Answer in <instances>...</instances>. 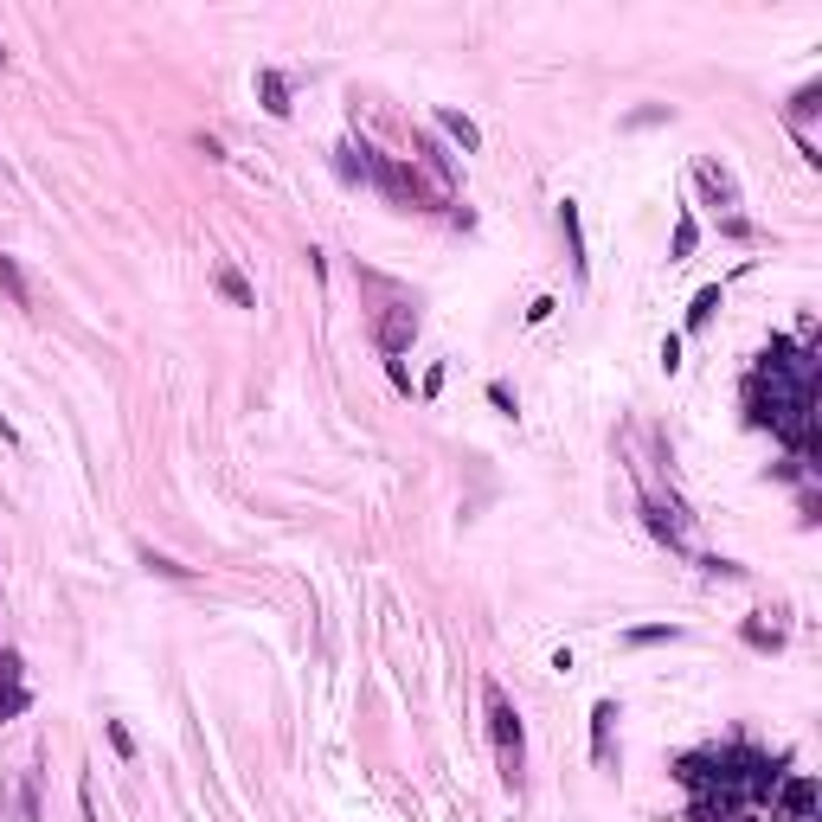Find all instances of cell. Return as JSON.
Wrapping results in <instances>:
<instances>
[{
    "label": "cell",
    "mask_w": 822,
    "mask_h": 822,
    "mask_svg": "<svg viewBox=\"0 0 822 822\" xmlns=\"http://www.w3.org/2000/svg\"><path fill=\"white\" fill-rule=\"evenodd\" d=\"M816 110H822V84H803L797 97H790V129H803Z\"/></svg>",
    "instance_id": "d6986e66"
},
{
    "label": "cell",
    "mask_w": 822,
    "mask_h": 822,
    "mask_svg": "<svg viewBox=\"0 0 822 822\" xmlns=\"http://www.w3.org/2000/svg\"><path fill=\"white\" fill-rule=\"evenodd\" d=\"M681 623H636V630H623V643L630 649H656V643H675Z\"/></svg>",
    "instance_id": "9a60e30c"
},
{
    "label": "cell",
    "mask_w": 822,
    "mask_h": 822,
    "mask_svg": "<svg viewBox=\"0 0 822 822\" xmlns=\"http://www.w3.org/2000/svg\"><path fill=\"white\" fill-rule=\"evenodd\" d=\"M739 636H745V649H758V656H778L784 649V630H765V623H752V617L739 623Z\"/></svg>",
    "instance_id": "2e32d148"
},
{
    "label": "cell",
    "mask_w": 822,
    "mask_h": 822,
    "mask_svg": "<svg viewBox=\"0 0 822 822\" xmlns=\"http://www.w3.org/2000/svg\"><path fill=\"white\" fill-rule=\"evenodd\" d=\"M643 521H649V534H656L668 553H688V540H681V521L662 508V501H643Z\"/></svg>",
    "instance_id": "30bf717a"
},
{
    "label": "cell",
    "mask_w": 822,
    "mask_h": 822,
    "mask_svg": "<svg viewBox=\"0 0 822 822\" xmlns=\"http://www.w3.org/2000/svg\"><path fill=\"white\" fill-rule=\"evenodd\" d=\"M611 720H617V700H598L591 707V758L611 765Z\"/></svg>",
    "instance_id": "8fae6325"
},
{
    "label": "cell",
    "mask_w": 822,
    "mask_h": 822,
    "mask_svg": "<svg viewBox=\"0 0 822 822\" xmlns=\"http://www.w3.org/2000/svg\"><path fill=\"white\" fill-rule=\"evenodd\" d=\"M257 103H264V110L277 116V123H283L289 110H296V103H289V78H283V71H270V65L257 71Z\"/></svg>",
    "instance_id": "9c48e42d"
},
{
    "label": "cell",
    "mask_w": 822,
    "mask_h": 822,
    "mask_svg": "<svg viewBox=\"0 0 822 822\" xmlns=\"http://www.w3.org/2000/svg\"><path fill=\"white\" fill-rule=\"evenodd\" d=\"M675 367H681V341L668 334V341H662V373H675Z\"/></svg>",
    "instance_id": "83f0119b"
},
{
    "label": "cell",
    "mask_w": 822,
    "mask_h": 822,
    "mask_svg": "<svg viewBox=\"0 0 822 822\" xmlns=\"http://www.w3.org/2000/svg\"><path fill=\"white\" fill-rule=\"evenodd\" d=\"M212 283H219V296L232 302V309H257V289H251L245 277H238L232 264H219V277H212Z\"/></svg>",
    "instance_id": "5bb4252c"
},
{
    "label": "cell",
    "mask_w": 822,
    "mask_h": 822,
    "mask_svg": "<svg viewBox=\"0 0 822 822\" xmlns=\"http://www.w3.org/2000/svg\"><path fill=\"white\" fill-rule=\"evenodd\" d=\"M103 739H110V752L123 758V765H129V758H135V733H129L123 720H103Z\"/></svg>",
    "instance_id": "44dd1931"
},
{
    "label": "cell",
    "mask_w": 822,
    "mask_h": 822,
    "mask_svg": "<svg viewBox=\"0 0 822 822\" xmlns=\"http://www.w3.org/2000/svg\"><path fill=\"white\" fill-rule=\"evenodd\" d=\"M489 405L501 411V418H514V411H521V399H514V386H508V379H489Z\"/></svg>",
    "instance_id": "603a6c76"
},
{
    "label": "cell",
    "mask_w": 822,
    "mask_h": 822,
    "mask_svg": "<svg viewBox=\"0 0 822 822\" xmlns=\"http://www.w3.org/2000/svg\"><path fill=\"white\" fill-rule=\"evenodd\" d=\"M0 289H7V302H13V309H33V283H26V270L13 264L7 251H0Z\"/></svg>",
    "instance_id": "4fadbf2b"
},
{
    "label": "cell",
    "mask_w": 822,
    "mask_h": 822,
    "mask_svg": "<svg viewBox=\"0 0 822 822\" xmlns=\"http://www.w3.org/2000/svg\"><path fill=\"white\" fill-rule=\"evenodd\" d=\"M33 707V688L20 681V649H0V720H20Z\"/></svg>",
    "instance_id": "5b68a950"
},
{
    "label": "cell",
    "mask_w": 822,
    "mask_h": 822,
    "mask_svg": "<svg viewBox=\"0 0 822 822\" xmlns=\"http://www.w3.org/2000/svg\"><path fill=\"white\" fill-rule=\"evenodd\" d=\"M713 309H720V283H707V289H700V296L688 302V334L707 328V322H713Z\"/></svg>",
    "instance_id": "ac0fdd59"
},
{
    "label": "cell",
    "mask_w": 822,
    "mask_h": 822,
    "mask_svg": "<svg viewBox=\"0 0 822 822\" xmlns=\"http://www.w3.org/2000/svg\"><path fill=\"white\" fill-rule=\"evenodd\" d=\"M559 232H566V257H572V277H591V257H585V225H578V200H559Z\"/></svg>",
    "instance_id": "8992f818"
},
{
    "label": "cell",
    "mask_w": 822,
    "mask_h": 822,
    "mask_svg": "<svg viewBox=\"0 0 822 822\" xmlns=\"http://www.w3.org/2000/svg\"><path fill=\"white\" fill-rule=\"evenodd\" d=\"M668 116H675L668 103H649V110H630V116H623V129H649V123H668Z\"/></svg>",
    "instance_id": "cb8c5ba5"
},
{
    "label": "cell",
    "mask_w": 822,
    "mask_h": 822,
    "mask_svg": "<svg viewBox=\"0 0 822 822\" xmlns=\"http://www.w3.org/2000/svg\"><path fill=\"white\" fill-rule=\"evenodd\" d=\"M373 341H379V354L386 360H399L411 341H418V309H405V302H392L386 315H379V328H373Z\"/></svg>",
    "instance_id": "3957f363"
},
{
    "label": "cell",
    "mask_w": 822,
    "mask_h": 822,
    "mask_svg": "<svg viewBox=\"0 0 822 822\" xmlns=\"http://www.w3.org/2000/svg\"><path fill=\"white\" fill-rule=\"evenodd\" d=\"M745 424L771 431L790 450V463L816 469V360L790 334H771V347L745 373Z\"/></svg>",
    "instance_id": "6da1fadb"
},
{
    "label": "cell",
    "mask_w": 822,
    "mask_h": 822,
    "mask_svg": "<svg viewBox=\"0 0 822 822\" xmlns=\"http://www.w3.org/2000/svg\"><path fill=\"white\" fill-rule=\"evenodd\" d=\"M700 572H707V578H745L739 559H700Z\"/></svg>",
    "instance_id": "484cf974"
},
{
    "label": "cell",
    "mask_w": 822,
    "mask_h": 822,
    "mask_svg": "<svg viewBox=\"0 0 822 822\" xmlns=\"http://www.w3.org/2000/svg\"><path fill=\"white\" fill-rule=\"evenodd\" d=\"M482 707H489V739H495L501 784L521 790V771H527V733H521V713L508 707V694H501L495 681H482Z\"/></svg>",
    "instance_id": "7a4b0ae2"
},
{
    "label": "cell",
    "mask_w": 822,
    "mask_h": 822,
    "mask_svg": "<svg viewBox=\"0 0 822 822\" xmlns=\"http://www.w3.org/2000/svg\"><path fill=\"white\" fill-rule=\"evenodd\" d=\"M720 232H726V238H752V225H745L739 212H726V219H720Z\"/></svg>",
    "instance_id": "4316f807"
},
{
    "label": "cell",
    "mask_w": 822,
    "mask_h": 822,
    "mask_svg": "<svg viewBox=\"0 0 822 822\" xmlns=\"http://www.w3.org/2000/svg\"><path fill=\"white\" fill-rule=\"evenodd\" d=\"M334 174H341L347 187H367V174H373V148H367V142H341V148H334Z\"/></svg>",
    "instance_id": "52a82bcc"
},
{
    "label": "cell",
    "mask_w": 822,
    "mask_h": 822,
    "mask_svg": "<svg viewBox=\"0 0 822 822\" xmlns=\"http://www.w3.org/2000/svg\"><path fill=\"white\" fill-rule=\"evenodd\" d=\"M694 251H700V219H694V212H681V219H675V245H668V257L681 264V257H694Z\"/></svg>",
    "instance_id": "e0dca14e"
},
{
    "label": "cell",
    "mask_w": 822,
    "mask_h": 822,
    "mask_svg": "<svg viewBox=\"0 0 822 822\" xmlns=\"http://www.w3.org/2000/svg\"><path fill=\"white\" fill-rule=\"evenodd\" d=\"M20 822H45V810H39V771H26V784H20Z\"/></svg>",
    "instance_id": "7402d4cb"
},
{
    "label": "cell",
    "mask_w": 822,
    "mask_h": 822,
    "mask_svg": "<svg viewBox=\"0 0 822 822\" xmlns=\"http://www.w3.org/2000/svg\"><path fill=\"white\" fill-rule=\"evenodd\" d=\"M771 803H778L790 822H816V778L810 771H790V778L771 790Z\"/></svg>",
    "instance_id": "277c9868"
},
{
    "label": "cell",
    "mask_w": 822,
    "mask_h": 822,
    "mask_svg": "<svg viewBox=\"0 0 822 822\" xmlns=\"http://www.w3.org/2000/svg\"><path fill=\"white\" fill-rule=\"evenodd\" d=\"M437 129H444V135H450V142H456V148H463V155H476V148H482V129H476V123H469V116H463V110H437Z\"/></svg>",
    "instance_id": "7c38bea8"
},
{
    "label": "cell",
    "mask_w": 822,
    "mask_h": 822,
    "mask_svg": "<svg viewBox=\"0 0 822 822\" xmlns=\"http://www.w3.org/2000/svg\"><path fill=\"white\" fill-rule=\"evenodd\" d=\"M142 566L155 572V578H180V585H187V578H193V566H180V559H167V553H155V546H142Z\"/></svg>",
    "instance_id": "ffe728a7"
},
{
    "label": "cell",
    "mask_w": 822,
    "mask_h": 822,
    "mask_svg": "<svg viewBox=\"0 0 822 822\" xmlns=\"http://www.w3.org/2000/svg\"><path fill=\"white\" fill-rule=\"evenodd\" d=\"M694 187L707 193L713 206H739V187H733V174H726V167H713V161H694Z\"/></svg>",
    "instance_id": "ba28073f"
},
{
    "label": "cell",
    "mask_w": 822,
    "mask_h": 822,
    "mask_svg": "<svg viewBox=\"0 0 822 822\" xmlns=\"http://www.w3.org/2000/svg\"><path fill=\"white\" fill-rule=\"evenodd\" d=\"M553 309H559V296H534V302H527V328L553 322Z\"/></svg>",
    "instance_id": "d4e9b609"
}]
</instances>
